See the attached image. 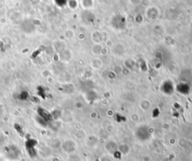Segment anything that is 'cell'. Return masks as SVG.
I'll return each instance as SVG.
<instances>
[{"mask_svg":"<svg viewBox=\"0 0 192 161\" xmlns=\"http://www.w3.org/2000/svg\"><path fill=\"white\" fill-rule=\"evenodd\" d=\"M27 142L30 144L29 145L26 142V148L27 149V151L29 152V155H35L36 153V151L35 150V146L37 144V142L35 139H33V138H30Z\"/></svg>","mask_w":192,"mask_h":161,"instance_id":"obj_1","label":"cell"},{"mask_svg":"<svg viewBox=\"0 0 192 161\" xmlns=\"http://www.w3.org/2000/svg\"><path fill=\"white\" fill-rule=\"evenodd\" d=\"M38 115L45 121H50L51 120V115H50V114L48 111H46L45 109H44L43 108H38Z\"/></svg>","mask_w":192,"mask_h":161,"instance_id":"obj_2","label":"cell"}]
</instances>
